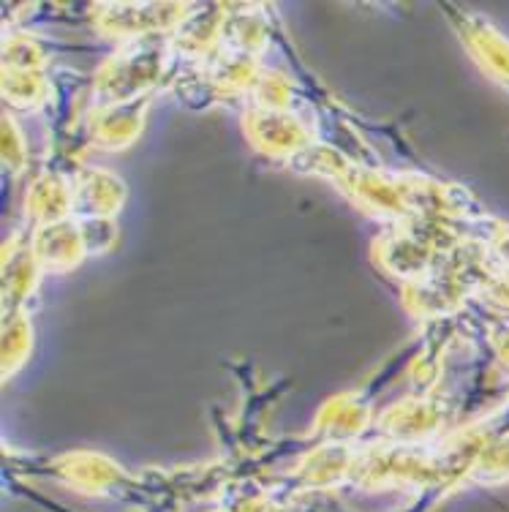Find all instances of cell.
<instances>
[{
    "mask_svg": "<svg viewBox=\"0 0 509 512\" xmlns=\"http://www.w3.org/2000/svg\"><path fill=\"white\" fill-rule=\"evenodd\" d=\"M77 235L71 227H63V224H52V227H44V232H39V265L47 267H69L77 262L79 246H85L82 240H77Z\"/></svg>",
    "mask_w": 509,
    "mask_h": 512,
    "instance_id": "1",
    "label": "cell"
},
{
    "mask_svg": "<svg viewBox=\"0 0 509 512\" xmlns=\"http://www.w3.org/2000/svg\"><path fill=\"white\" fill-rule=\"evenodd\" d=\"M471 44L480 50V60H485L482 66H488L501 82H509V44L501 39L496 30L485 28V25H474L471 33Z\"/></svg>",
    "mask_w": 509,
    "mask_h": 512,
    "instance_id": "2",
    "label": "cell"
}]
</instances>
